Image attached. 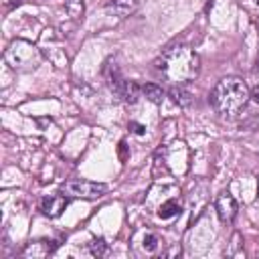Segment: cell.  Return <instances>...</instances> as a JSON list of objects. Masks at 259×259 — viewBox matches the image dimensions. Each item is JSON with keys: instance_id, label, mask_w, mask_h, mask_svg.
<instances>
[{"instance_id": "18", "label": "cell", "mask_w": 259, "mask_h": 259, "mask_svg": "<svg viewBox=\"0 0 259 259\" xmlns=\"http://www.w3.org/2000/svg\"><path fill=\"white\" fill-rule=\"evenodd\" d=\"M257 188H259V180H257Z\"/></svg>"}, {"instance_id": "13", "label": "cell", "mask_w": 259, "mask_h": 259, "mask_svg": "<svg viewBox=\"0 0 259 259\" xmlns=\"http://www.w3.org/2000/svg\"><path fill=\"white\" fill-rule=\"evenodd\" d=\"M87 249L93 257H105L109 253V243H105V239H93Z\"/></svg>"}, {"instance_id": "7", "label": "cell", "mask_w": 259, "mask_h": 259, "mask_svg": "<svg viewBox=\"0 0 259 259\" xmlns=\"http://www.w3.org/2000/svg\"><path fill=\"white\" fill-rule=\"evenodd\" d=\"M57 249V243L55 241H30L24 251H22V257H32V259H40V257H47L49 253H53Z\"/></svg>"}, {"instance_id": "19", "label": "cell", "mask_w": 259, "mask_h": 259, "mask_svg": "<svg viewBox=\"0 0 259 259\" xmlns=\"http://www.w3.org/2000/svg\"><path fill=\"white\" fill-rule=\"evenodd\" d=\"M257 2H259V0H257Z\"/></svg>"}, {"instance_id": "17", "label": "cell", "mask_w": 259, "mask_h": 259, "mask_svg": "<svg viewBox=\"0 0 259 259\" xmlns=\"http://www.w3.org/2000/svg\"><path fill=\"white\" fill-rule=\"evenodd\" d=\"M251 99H253L255 103H259V87H255V89L251 91Z\"/></svg>"}, {"instance_id": "3", "label": "cell", "mask_w": 259, "mask_h": 259, "mask_svg": "<svg viewBox=\"0 0 259 259\" xmlns=\"http://www.w3.org/2000/svg\"><path fill=\"white\" fill-rule=\"evenodd\" d=\"M4 59L12 69H34L40 61V53L28 40H12L4 53Z\"/></svg>"}, {"instance_id": "14", "label": "cell", "mask_w": 259, "mask_h": 259, "mask_svg": "<svg viewBox=\"0 0 259 259\" xmlns=\"http://www.w3.org/2000/svg\"><path fill=\"white\" fill-rule=\"evenodd\" d=\"M65 8H67V12H69L71 18L79 20V18L83 16L85 4H83V0H65Z\"/></svg>"}, {"instance_id": "10", "label": "cell", "mask_w": 259, "mask_h": 259, "mask_svg": "<svg viewBox=\"0 0 259 259\" xmlns=\"http://www.w3.org/2000/svg\"><path fill=\"white\" fill-rule=\"evenodd\" d=\"M142 95L148 99V101H152V103H162L164 101V89L160 87V85H156V83H146V85H142Z\"/></svg>"}, {"instance_id": "8", "label": "cell", "mask_w": 259, "mask_h": 259, "mask_svg": "<svg viewBox=\"0 0 259 259\" xmlns=\"http://www.w3.org/2000/svg\"><path fill=\"white\" fill-rule=\"evenodd\" d=\"M138 6V0H113L111 4H107V12H113L119 18H125L130 12H134Z\"/></svg>"}, {"instance_id": "6", "label": "cell", "mask_w": 259, "mask_h": 259, "mask_svg": "<svg viewBox=\"0 0 259 259\" xmlns=\"http://www.w3.org/2000/svg\"><path fill=\"white\" fill-rule=\"evenodd\" d=\"M65 206H67V196H65L63 192H61V194H49V196H45V198L40 200V210H42V214L49 217V219L61 217L63 210H65Z\"/></svg>"}, {"instance_id": "9", "label": "cell", "mask_w": 259, "mask_h": 259, "mask_svg": "<svg viewBox=\"0 0 259 259\" xmlns=\"http://www.w3.org/2000/svg\"><path fill=\"white\" fill-rule=\"evenodd\" d=\"M170 97L180 105V107H190L194 103V97L190 91H186L182 85H172L170 87Z\"/></svg>"}, {"instance_id": "1", "label": "cell", "mask_w": 259, "mask_h": 259, "mask_svg": "<svg viewBox=\"0 0 259 259\" xmlns=\"http://www.w3.org/2000/svg\"><path fill=\"white\" fill-rule=\"evenodd\" d=\"M156 69L172 85H184L198 77L200 57L192 47L178 42L162 51V55L156 59Z\"/></svg>"}, {"instance_id": "12", "label": "cell", "mask_w": 259, "mask_h": 259, "mask_svg": "<svg viewBox=\"0 0 259 259\" xmlns=\"http://www.w3.org/2000/svg\"><path fill=\"white\" fill-rule=\"evenodd\" d=\"M140 93H142V87H140L136 81H125V87H123L119 99H123V101H127V103H134V101L140 97Z\"/></svg>"}, {"instance_id": "15", "label": "cell", "mask_w": 259, "mask_h": 259, "mask_svg": "<svg viewBox=\"0 0 259 259\" xmlns=\"http://www.w3.org/2000/svg\"><path fill=\"white\" fill-rule=\"evenodd\" d=\"M158 247H160V239H158L156 235L150 233V235L144 237V251H146V253H154Z\"/></svg>"}, {"instance_id": "2", "label": "cell", "mask_w": 259, "mask_h": 259, "mask_svg": "<svg viewBox=\"0 0 259 259\" xmlns=\"http://www.w3.org/2000/svg\"><path fill=\"white\" fill-rule=\"evenodd\" d=\"M251 99V89L241 77H223L210 91V103L225 117L237 115Z\"/></svg>"}, {"instance_id": "5", "label": "cell", "mask_w": 259, "mask_h": 259, "mask_svg": "<svg viewBox=\"0 0 259 259\" xmlns=\"http://www.w3.org/2000/svg\"><path fill=\"white\" fill-rule=\"evenodd\" d=\"M214 208H217L219 219H221L223 223L229 225V223L235 221L237 210H239V204H237V200H235L229 192H223V194L217 196V200H214Z\"/></svg>"}, {"instance_id": "4", "label": "cell", "mask_w": 259, "mask_h": 259, "mask_svg": "<svg viewBox=\"0 0 259 259\" xmlns=\"http://www.w3.org/2000/svg\"><path fill=\"white\" fill-rule=\"evenodd\" d=\"M61 192L69 198H85V200H93L99 198L107 192V184L103 182H93V180H85V178H73L63 182Z\"/></svg>"}, {"instance_id": "11", "label": "cell", "mask_w": 259, "mask_h": 259, "mask_svg": "<svg viewBox=\"0 0 259 259\" xmlns=\"http://www.w3.org/2000/svg\"><path fill=\"white\" fill-rule=\"evenodd\" d=\"M178 212H180V202L174 200V198L162 202V206L158 208V217H160V219H172V217H176Z\"/></svg>"}, {"instance_id": "16", "label": "cell", "mask_w": 259, "mask_h": 259, "mask_svg": "<svg viewBox=\"0 0 259 259\" xmlns=\"http://www.w3.org/2000/svg\"><path fill=\"white\" fill-rule=\"evenodd\" d=\"M130 127H134L136 134H144V125H140V123H130Z\"/></svg>"}]
</instances>
